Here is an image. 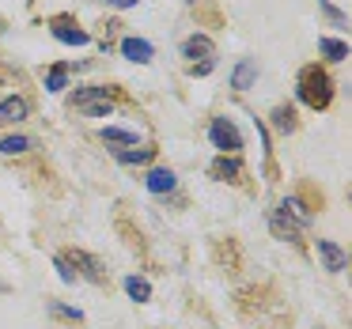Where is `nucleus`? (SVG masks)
I'll use <instances>...</instances> for the list:
<instances>
[{
    "instance_id": "393cba45",
    "label": "nucleus",
    "mask_w": 352,
    "mask_h": 329,
    "mask_svg": "<svg viewBox=\"0 0 352 329\" xmlns=\"http://www.w3.org/2000/svg\"><path fill=\"white\" fill-rule=\"evenodd\" d=\"M186 4H193V0H186Z\"/></svg>"
},
{
    "instance_id": "5701e85b",
    "label": "nucleus",
    "mask_w": 352,
    "mask_h": 329,
    "mask_svg": "<svg viewBox=\"0 0 352 329\" xmlns=\"http://www.w3.org/2000/svg\"><path fill=\"white\" fill-rule=\"evenodd\" d=\"M318 8H322V12H326V16H329V19H333V23H337V27H341V23H344V16H341V12H337V8H333V4H329V0H318Z\"/></svg>"
},
{
    "instance_id": "1a4fd4ad",
    "label": "nucleus",
    "mask_w": 352,
    "mask_h": 329,
    "mask_svg": "<svg viewBox=\"0 0 352 329\" xmlns=\"http://www.w3.org/2000/svg\"><path fill=\"white\" fill-rule=\"evenodd\" d=\"M254 80H258V65H254V57H243V61L235 65V72H231V87H235V91H246Z\"/></svg>"
},
{
    "instance_id": "dca6fc26",
    "label": "nucleus",
    "mask_w": 352,
    "mask_h": 329,
    "mask_svg": "<svg viewBox=\"0 0 352 329\" xmlns=\"http://www.w3.org/2000/svg\"><path fill=\"white\" fill-rule=\"evenodd\" d=\"M65 84H69V69L65 65H54V69L46 72V91H65Z\"/></svg>"
},
{
    "instance_id": "f03ea898",
    "label": "nucleus",
    "mask_w": 352,
    "mask_h": 329,
    "mask_svg": "<svg viewBox=\"0 0 352 329\" xmlns=\"http://www.w3.org/2000/svg\"><path fill=\"white\" fill-rule=\"evenodd\" d=\"M72 110H80L84 117H110L114 102H110V87H80L72 95Z\"/></svg>"
},
{
    "instance_id": "4468645a",
    "label": "nucleus",
    "mask_w": 352,
    "mask_h": 329,
    "mask_svg": "<svg viewBox=\"0 0 352 329\" xmlns=\"http://www.w3.org/2000/svg\"><path fill=\"white\" fill-rule=\"evenodd\" d=\"M280 212H284V216H292V220H296L299 227H307V223H311V212H307V208L299 205L296 197H284V201H280Z\"/></svg>"
},
{
    "instance_id": "7ed1b4c3",
    "label": "nucleus",
    "mask_w": 352,
    "mask_h": 329,
    "mask_svg": "<svg viewBox=\"0 0 352 329\" xmlns=\"http://www.w3.org/2000/svg\"><path fill=\"white\" fill-rule=\"evenodd\" d=\"M208 140H212V148H220L223 155H235L239 148H243V133L235 129L231 117H212V125H208Z\"/></svg>"
},
{
    "instance_id": "9b49d317",
    "label": "nucleus",
    "mask_w": 352,
    "mask_h": 329,
    "mask_svg": "<svg viewBox=\"0 0 352 329\" xmlns=\"http://www.w3.org/2000/svg\"><path fill=\"white\" fill-rule=\"evenodd\" d=\"M212 174L223 178V182H239V178H243V163H239L235 155H231V159H228V155H220V159L212 163Z\"/></svg>"
},
{
    "instance_id": "f257e3e1",
    "label": "nucleus",
    "mask_w": 352,
    "mask_h": 329,
    "mask_svg": "<svg viewBox=\"0 0 352 329\" xmlns=\"http://www.w3.org/2000/svg\"><path fill=\"white\" fill-rule=\"evenodd\" d=\"M296 95H299L303 106L326 110L329 102H333V80H329L318 65H307V69L299 72V80H296Z\"/></svg>"
},
{
    "instance_id": "423d86ee",
    "label": "nucleus",
    "mask_w": 352,
    "mask_h": 329,
    "mask_svg": "<svg viewBox=\"0 0 352 329\" xmlns=\"http://www.w3.org/2000/svg\"><path fill=\"white\" fill-rule=\"evenodd\" d=\"M212 54H216V46H212V38H205V34H190V38L182 42V57H190L193 65H197V57L201 61H212Z\"/></svg>"
},
{
    "instance_id": "6e6552de",
    "label": "nucleus",
    "mask_w": 352,
    "mask_h": 329,
    "mask_svg": "<svg viewBox=\"0 0 352 329\" xmlns=\"http://www.w3.org/2000/svg\"><path fill=\"white\" fill-rule=\"evenodd\" d=\"M27 114H31V106H27V99H19V95H12V99L0 102V122H4V125L23 122Z\"/></svg>"
},
{
    "instance_id": "39448f33",
    "label": "nucleus",
    "mask_w": 352,
    "mask_h": 329,
    "mask_svg": "<svg viewBox=\"0 0 352 329\" xmlns=\"http://www.w3.org/2000/svg\"><path fill=\"white\" fill-rule=\"evenodd\" d=\"M50 27H54V38L65 42V46H87V42H91V34L80 31V27H72L69 19H54Z\"/></svg>"
},
{
    "instance_id": "0eeeda50",
    "label": "nucleus",
    "mask_w": 352,
    "mask_h": 329,
    "mask_svg": "<svg viewBox=\"0 0 352 329\" xmlns=\"http://www.w3.org/2000/svg\"><path fill=\"white\" fill-rule=\"evenodd\" d=\"M122 57H129V61H137V65H148L155 57V49H152V42H144V38H122Z\"/></svg>"
},
{
    "instance_id": "f8f14e48",
    "label": "nucleus",
    "mask_w": 352,
    "mask_h": 329,
    "mask_svg": "<svg viewBox=\"0 0 352 329\" xmlns=\"http://www.w3.org/2000/svg\"><path fill=\"white\" fill-rule=\"evenodd\" d=\"M72 265H80V273H84L87 276V280H95V284H99L102 280V265H99V261H95L91 258V253H84V250H76V253H72Z\"/></svg>"
},
{
    "instance_id": "f3484780",
    "label": "nucleus",
    "mask_w": 352,
    "mask_h": 329,
    "mask_svg": "<svg viewBox=\"0 0 352 329\" xmlns=\"http://www.w3.org/2000/svg\"><path fill=\"white\" fill-rule=\"evenodd\" d=\"M102 140H110V144H137V133L118 129V125H107V129H102Z\"/></svg>"
},
{
    "instance_id": "a211bd4d",
    "label": "nucleus",
    "mask_w": 352,
    "mask_h": 329,
    "mask_svg": "<svg viewBox=\"0 0 352 329\" xmlns=\"http://www.w3.org/2000/svg\"><path fill=\"white\" fill-rule=\"evenodd\" d=\"M27 148H34L31 137H4L0 140V152L4 155H19V152H27Z\"/></svg>"
},
{
    "instance_id": "9d476101",
    "label": "nucleus",
    "mask_w": 352,
    "mask_h": 329,
    "mask_svg": "<svg viewBox=\"0 0 352 329\" xmlns=\"http://www.w3.org/2000/svg\"><path fill=\"white\" fill-rule=\"evenodd\" d=\"M144 185H148L152 193H170V190L178 185V178H175V170H167V167H155L152 174L144 178Z\"/></svg>"
},
{
    "instance_id": "6ab92c4d",
    "label": "nucleus",
    "mask_w": 352,
    "mask_h": 329,
    "mask_svg": "<svg viewBox=\"0 0 352 329\" xmlns=\"http://www.w3.org/2000/svg\"><path fill=\"white\" fill-rule=\"evenodd\" d=\"M273 125H276L280 133H292V129H296V114H292L288 106H276V110H273Z\"/></svg>"
},
{
    "instance_id": "4be33fe9",
    "label": "nucleus",
    "mask_w": 352,
    "mask_h": 329,
    "mask_svg": "<svg viewBox=\"0 0 352 329\" xmlns=\"http://www.w3.org/2000/svg\"><path fill=\"white\" fill-rule=\"evenodd\" d=\"M54 265H57V276H61L65 284H76V273L69 269V261H65V258H54Z\"/></svg>"
},
{
    "instance_id": "aec40b11",
    "label": "nucleus",
    "mask_w": 352,
    "mask_h": 329,
    "mask_svg": "<svg viewBox=\"0 0 352 329\" xmlns=\"http://www.w3.org/2000/svg\"><path fill=\"white\" fill-rule=\"evenodd\" d=\"M155 155V148H137V152H118V159L122 163H148Z\"/></svg>"
},
{
    "instance_id": "20e7f679",
    "label": "nucleus",
    "mask_w": 352,
    "mask_h": 329,
    "mask_svg": "<svg viewBox=\"0 0 352 329\" xmlns=\"http://www.w3.org/2000/svg\"><path fill=\"white\" fill-rule=\"evenodd\" d=\"M318 258L329 273H344V269H349V253H344L333 238H318Z\"/></svg>"
},
{
    "instance_id": "b1692460",
    "label": "nucleus",
    "mask_w": 352,
    "mask_h": 329,
    "mask_svg": "<svg viewBox=\"0 0 352 329\" xmlns=\"http://www.w3.org/2000/svg\"><path fill=\"white\" fill-rule=\"evenodd\" d=\"M107 4H114V8H133L137 0H107Z\"/></svg>"
},
{
    "instance_id": "2eb2a0df",
    "label": "nucleus",
    "mask_w": 352,
    "mask_h": 329,
    "mask_svg": "<svg viewBox=\"0 0 352 329\" xmlns=\"http://www.w3.org/2000/svg\"><path fill=\"white\" fill-rule=\"evenodd\" d=\"M318 49L329 57V61H344V57H349V46H344L341 38H322V42H318Z\"/></svg>"
},
{
    "instance_id": "412c9836",
    "label": "nucleus",
    "mask_w": 352,
    "mask_h": 329,
    "mask_svg": "<svg viewBox=\"0 0 352 329\" xmlns=\"http://www.w3.org/2000/svg\"><path fill=\"white\" fill-rule=\"evenodd\" d=\"M50 310L61 314V318H72V321H84V310L80 306H65V303H50Z\"/></svg>"
},
{
    "instance_id": "ddd939ff",
    "label": "nucleus",
    "mask_w": 352,
    "mask_h": 329,
    "mask_svg": "<svg viewBox=\"0 0 352 329\" xmlns=\"http://www.w3.org/2000/svg\"><path fill=\"white\" fill-rule=\"evenodd\" d=\"M125 291H129V299H137V303H148V299H152V284H148L144 276H125Z\"/></svg>"
}]
</instances>
